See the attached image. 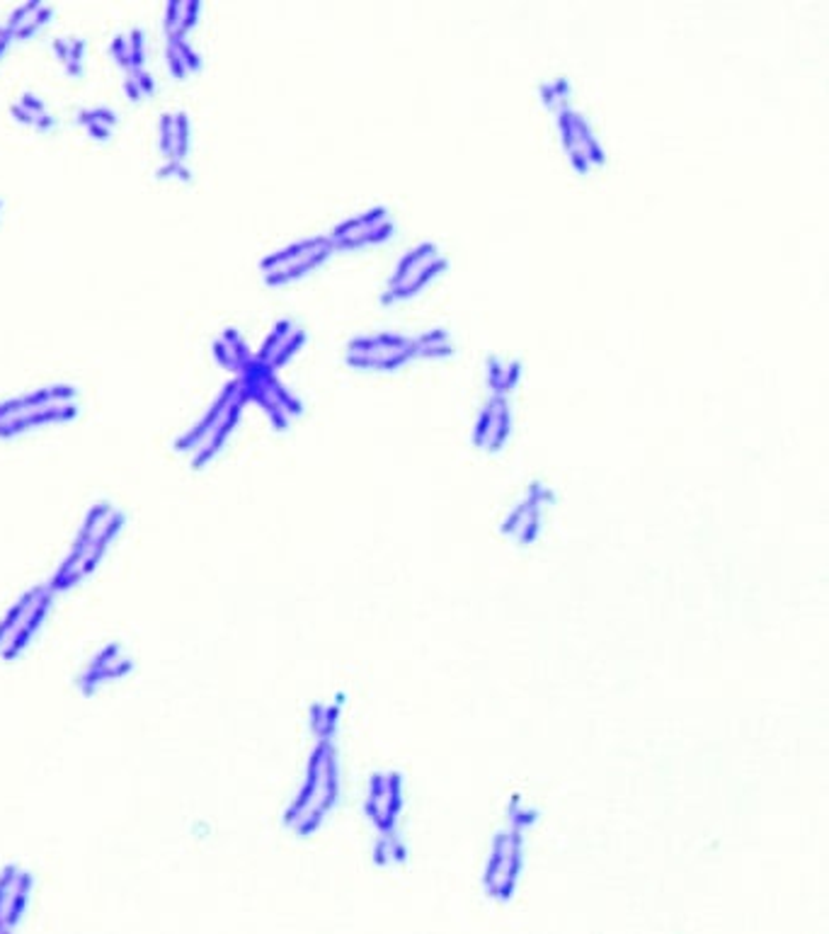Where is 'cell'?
I'll use <instances>...</instances> for the list:
<instances>
[{
  "label": "cell",
  "mask_w": 829,
  "mask_h": 934,
  "mask_svg": "<svg viewBox=\"0 0 829 934\" xmlns=\"http://www.w3.org/2000/svg\"><path fill=\"white\" fill-rule=\"evenodd\" d=\"M90 134H95V136H103V139H104V136H110V131L103 129L100 124H90Z\"/></svg>",
  "instance_id": "4"
},
{
  "label": "cell",
  "mask_w": 829,
  "mask_h": 934,
  "mask_svg": "<svg viewBox=\"0 0 829 934\" xmlns=\"http://www.w3.org/2000/svg\"><path fill=\"white\" fill-rule=\"evenodd\" d=\"M5 35H8V29H5V27H0V37H5Z\"/></svg>",
  "instance_id": "6"
},
{
  "label": "cell",
  "mask_w": 829,
  "mask_h": 934,
  "mask_svg": "<svg viewBox=\"0 0 829 934\" xmlns=\"http://www.w3.org/2000/svg\"><path fill=\"white\" fill-rule=\"evenodd\" d=\"M177 156H180V161L185 158V153H187V117L185 114H177Z\"/></svg>",
  "instance_id": "2"
},
{
  "label": "cell",
  "mask_w": 829,
  "mask_h": 934,
  "mask_svg": "<svg viewBox=\"0 0 829 934\" xmlns=\"http://www.w3.org/2000/svg\"><path fill=\"white\" fill-rule=\"evenodd\" d=\"M10 39H12V37H10V35L0 37V54H3V52H5V49H8V42H10Z\"/></svg>",
  "instance_id": "5"
},
{
  "label": "cell",
  "mask_w": 829,
  "mask_h": 934,
  "mask_svg": "<svg viewBox=\"0 0 829 934\" xmlns=\"http://www.w3.org/2000/svg\"><path fill=\"white\" fill-rule=\"evenodd\" d=\"M49 18H52V10H49V8H39V10H37L35 18L29 20V22H27V25L22 27V29H20V32L15 37H18V39H25V37L35 35L37 29H39V27H42L44 22H46V20H49Z\"/></svg>",
  "instance_id": "1"
},
{
  "label": "cell",
  "mask_w": 829,
  "mask_h": 934,
  "mask_svg": "<svg viewBox=\"0 0 829 934\" xmlns=\"http://www.w3.org/2000/svg\"><path fill=\"white\" fill-rule=\"evenodd\" d=\"M131 49H134L129 56L131 63H134L136 69L138 66H144V35H141L138 29H134V42H131Z\"/></svg>",
  "instance_id": "3"
}]
</instances>
